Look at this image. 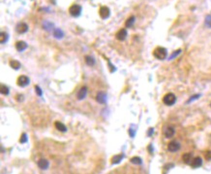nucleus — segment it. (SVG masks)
Returning <instances> with one entry per match:
<instances>
[{"label": "nucleus", "mask_w": 211, "mask_h": 174, "mask_svg": "<svg viewBox=\"0 0 211 174\" xmlns=\"http://www.w3.org/2000/svg\"><path fill=\"white\" fill-rule=\"evenodd\" d=\"M8 37H9V35L7 34L6 32L2 31L1 33H0V43H1V44H4L5 42H7V40H8Z\"/></svg>", "instance_id": "22"}, {"label": "nucleus", "mask_w": 211, "mask_h": 174, "mask_svg": "<svg viewBox=\"0 0 211 174\" xmlns=\"http://www.w3.org/2000/svg\"><path fill=\"white\" fill-rule=\"evenodd\" d=\"M127 34H128L127 30L125 28H121V29H119L117 33L115 34V37H116V39L119 40V41H124L126 39Z\"/></svg>", "instance_id": "9"}, {"label": "nucleus", "mask_w": 211, "mask_h": 174, "mask_svg": "<svg viewBox=\"0 0 211 174\" xmlns=\"http://www.w3.org/2000/svg\"><path fill=\"white\" fill-rule=\"evenodd\" d=\"M182 160H183V162H184L185 163H187V165H191V162L193 160L192 154L191 153H185V154H183Z\"/></svg>", "instance_id": "16"}, {"label": "nucleus", "mask_w": 211, "mask_h": 174, "mask_svg": "<svg viewBox=\"0 0 211 174\" xmlns=\"http://www.w3.org/2000/svg\"><path fill=\"white\" fill-rule=\"evenodd\" d=\"M130 162L133 163V165H141L142 163V160L139 157H133L130 160Z\"/></svg>", "instance_id": "23"}, {"label": "nucleus", "mask_w": 211, "mask_h": 174, "mask_svg": "<svg viewBox=\"0 0 211 174\" xmlns=\"http://www.w3.org/2000/svg\"><path fill=\"white\" fill-rule=\"evenodd\" d=\"M96 100L99 102L100 104H106L107 100H108V95H107V93L105 91H99L96 95Z\"/></svg>", "instance_id": "7"}, {"label": "nucleus", "mask_w": 211, "mask_h": 174, "mask_svg": "<svg viewBox=\"0 0 211 174\" xmlns=\"http://www.w3.org/2000/svg\"><path fill=\"white\" fill-rule=\"evenodd\" d=\"M135 20H136V19H135V17H134V16L129 17V18H128V20H126V22H125L126 27L130 28V27L133 26L134 24H135Z\"/></svg>", "instance_id": "20"}, {"label": "nucleus", "mask_w": 211, "mask_h": 174, "mask_svg": "<svg viewBox=\"0 0 211 174\" xmlns=\"http://www.w3.org/2000/svg\"><path fill=\"white\" fill-rule=\"evenodd\" d=\"M179 149H180L179 142L175 141V140H172V141H171L169 144H167V150H169V152H171V153L177 152Z\"/></svg>", "instance_id": "5"}, {"label": "nucleus", "mask_w": 211, "mask_h": 174, "mask_svg": "<svg viewBox=\"0 0 211 174\" xmlns=\"http://www.w3.org/2000/svg\"><path fill=\"white\" fill-rule=\"evenodd\" d=\"M99 14H100V17L103 20H106L108 18H110L111 16V10L109 7L107 6H102L100 10H99Z\"/></svg>", "instance_id": "4"}, {"label": "nucleus", "mask_w": 211, "mask_h": 174, "mask_svg": "<svg viewBox=\"0 0 211 174\" xmlns=\"http://www.w3.org/2000/svg\"><path fill=\"white\" fill-rule=\"evenodd\" d=\"M108 63H109V65H110V67H111V72H113L114 70H116V68H115V67H113V66L111 65V61H108Z\"/></svg>", "instance_id": "34"}, {"label": "nucleus", "mask_w": 211, "mask_h": 174, "mask_svg": "<svg viewBox=\"0 0 211 174\" xmlns=\"http://www.w3.org/2000/svg\"><path fill=\"white\" fill-rule=\"evenodd\" d=\"M175 133V129L172 127H167L164 130V135L166 138H171Z\"/></svg>", "instance_id": "13"}, {"label": "nucleus", "mask_w": 211, "mask_h": 174, "mask_svg": "<svg viewBox=\"0 0 211 174\" xmlns=\"http://www.w3.org/2000/svg\"><path fill=\"white\" fill-rule=\"evenodd\" d=\"M84 60H85V63L88 66H94V65H95L96 61H95V60H94V58L90 57V56H85Z\"/></svg>", "instance_id": "18"}, {"label": "nucleus", "mask_w": 211, "mask_h": 174, "mask_svg": "<svg viewBox=\"0 0 211 174\" xmlns=\"http://www.w3.org/2000/svg\"><path fill=\"white\" fill-rule=\"evenodd\" d=\"M129 134H130V136H131V137H134V136H135V134H136V131H135V129H129Z\"/></svg>", "instance_id": "31"}, {"label": "nucleus", "mask_w": 211, "mask_h": 174, "mask_svg": "<svg viewBox=\"0 0 211 174\" xmlns=\"http://www.w3.org/2000/svg\"><path fill=\"white\" fill-rule=\"evenodd\" d=\"M16 30L17 33H19V34H23V33L28 31V25L25 24V22H19V24H17Z\"/></svg>", "instance_id": "8"}, {"label": "nucleus", "mask_w": 211, "mask_h": 174, "mask_svg": "<svg viewBox=\"0 0 211 174\" xmlns=\"http://www.w3.org/2000/svg\"><path fill=\"white\" fill-rule=\"evenodd\" d=\"M202 165V158L197 157V158H193V160H192V162H191V166H192L193 168H199Z\"/></svg>", "instance_id": "14"}, {"label": "nucleus", "mask_w": 211, "mask_h": 174, "mask_svg": "<svg viewBox=\"0 0 211 174\" xmlns=\"http://www.w3.org/2000/svg\"><path fill=\"white\" fill-rule=\"evenodd\" d=\"M29 83H30L29 78L25 75H20L17 80V84L19 87H26L27 85H29Z\"/></svg>", "instance_id": "6"}, {"label": "nucleus", "mask_w": 211, "mask_h": 174, "mask_svg": "<svg viewBox=\"0 0 211 174\" xmlns=\"http://www.w3.org/2000/svg\"><path fill=\"white\" fill-rule=\"evenodd\" d=\"M123 158H124L123 154H119V155L113 156V157L111 158V163H113V165H117V163H119L121 162Z\"/></svg>", "instance_id": "17"}, {"label": "nucleus", "mask_w": 211, "mask_h": 174, "mask_svg": "<svg viewBox=\"0 0 211 174\" xmlns=\"http://www.w3.org/2000/svg\"><path fill=\"white\" fill-rule=\"evenodd\" d=\"M27 47H28V45L24 41H17L16 43V49L19 52H23V51L26 50Z\"/></svg>", "instance_id": "12"}, {"label": "nucleus", "mask_w": 211, "mask_h": 174, "mask_svg": "<svg viewBox=\"0 0 211 174\" xmlns=\"http://www.w3.org/2000/svg\"><path fill=\"white\" fill-rule=\"evenodd\" d=\"M204 157H205V158H206L207 160H211V151H207V152L205 153Z\"/></svg>", "instance_id": "29"}, {"label": "nucleus", "mask_w": 211, "mask_h": 174, "mask_svg": "<svg viewBox=\"0 0 211 174\" xmlns=\"http://www.w3.org/2000/svg\"><path fill=\"white\" fill-rule=\"evenodd\" d=\"M153 130H154L153 127H150L148 130V132H147V135H148V136H151V135L153 134Z\"/></svg>", "instance_id": "33"}, {"label": "nucleus", "mask_w": 211, "mask_h": 174, "mask_svg": "<svg viewBox=\"0 0 211 174\" xmlns=\"http://www.w3.org/2000/svg\"><path fill=\"white\" fill-rule=\"evenodd\" d=\"M210 107H211V103H210Z\"/></svg>", "instance_id": "36"}, {"label": "nucleus", "mask_w": 211, "mask_h": 174, "mask_svg": "<svg viewBox=\"0 0 211 174\" xmlns=\"http://www.w3.org/2000/svg\"><path fill=\"white\" fill-rule=\"evenodd\" d=\"M53 36H54L56 39H62L63 36H64V33L63 31L59 28H56L53 30Z\"/></svg>", "instance_id": "19"}, {"label": "nucleus", "mask_w": 211, "mask_h": 174, "mask_svg": "<svg viewBox=\"0 0 211 174\" xmlns=\"http://www.w3.org/2000/svg\"><path fill=\"white\" fill-rule=\"evenodd\" d=\"M200 96V94H197V95H194V96H193V97H191V98L189 99V101H188V103H190V102H191V101H193V100H194V99H196V98H199Z\"/></svg>", "instance_id": "32"}, {"label": "nucleus", "mask_w": 211, "mask_h": 174, "mask_svg": "<svg viewBox=\"0 0 211 174\" xmlns=\"http://www.w3.org/2000/svg\"><path fill=\"white\" fill-rule=\"evenodd\" d=\"M69 13L74 18L80 17V15L81 14V7L78 4H74L69 8Z\"/></svg>", "instance_id": "3"}, {"label": "nucleus", "mask_w": 211, "mask_h": 174, "mask_svg": "<svg viewBox=\"0 0 211 174\" xmlns=\"http://www.w3.org/2000/svg\"><path fill=\"white\" fill-rule=\"evenodd\" d=\"M37 165H38V167H39L40 169L46 170V169H48V168H49L50 162H48V160H46V158H41V160H38Z\"/></svg>", "instance_id": "10"}, {"label": "nucleus", "mask_w": 211, "mask_h": 174, "mask_svg": "<svg viewBox=\"0 0 211 174\" xmlns=\"http://www.w3.org/2000/svg\"><path fill=\"white\" fill-rule=\"evenodd\" d=\"M175 101H176V96L171 93H167L166 95L163 97V102H164V104H166L167 106L173 105L175 103Z\"/></svg>", "instance_id": "2"}, {"label": "nucleus", "mask_w": 211, "mask_h": 174, "mask_svg": "<svg viewBox=\"0 0 211 174\" xmlns=\"http://www.w3.org/2000/svg\"><path fill=\"white\" fill-rule=\"evenodd\" d=\"M54 127L55 129H56L58 131H61V132H66L67 131V127H66V126L63 123L61 122H55L54 123Z\"/></svg>", "instance_id": "15"}, {"label": "nucleus", "mask_w": 211, "mask_h": 174, "mask_svg": "<svg viewBox=\"0 0 211 174\" xmlns=\"http://www.w3.org/2000/svg\"><path fill=\"white\" fill-rule=\"evenodd\" d=\"M204 24H205V25H206L207 27L211 28V15H208V16L205 17Z\"/></svg>", "instance_id": "26"}, {"label": "nucleus", "mask_w": 211, "mask_h": 174, "mask_svg": "<svg viewBox=\"0 0 211 174\" xmlns=\"http://www.w3.org/2000/svg\"><path fill=\"white\" fill-rule=\"evenodd\" d=\"M153 56L157 58V60H164L165 58H167V49H165L163 47H158L153 51Z\"/></svg>", "instance_id": "1"}, {"label": "nucleus", "mask_w": 211, "mask_h": 174, "mask_svg": "<svg viewBox=\"0 0 211 174\" xmlns=\"http://www.w3.org/2000/svg\"><path fill=\"white\" fill-rule=\"evenodd\" d=\"M180 53H181V50H177V51H175V52L173 53V55H171V57L169 58V60H172V58H174L175 57H177V56H178Z\"/></svg>", "instance_id": "28"}, {"label": "nucleus", "mask_w": 211, "mask_h": 174, "mask_svg": "<svg viewBox=\"0 0 211 174\" xmlns=\"http://www.w3.org/2000/svg\"><path fill=\"white\" fill-rule=\"evenodd\" d=\"M10 66H11L13 69H15V70H17V69L20 68L21 64H20L19 61H17V60H11L10 61Z\"/></svg>", "instance_id": "21"}, {"label": "nucleus", "mask_w": 211, "mask_h": 174, "mask_svg": "<svg viewBox=\"0 0 211 174\" xmlns=\"http://www.w3.org/2000/svg\"><path fill=\"white\" fill-rule=\"evenodd\" d=\"M86 94H87V88L84 87H81L80 89L78 91V93H77V98L78 100H82V99L85 98Z\"/></svg>", "instance_id": "11"}, {"label": "nucleus", "mask_w": 211, "mask_h": 174, "mask_svg": "<svg viewBox=\"0 0 211 174\" xmlns=\"http://www.w3.org/2000/svg\"><path fill=\"white\" fill-rule=\"evenodd\" d=\"M148 150H149V152H150L151 154H152V145H149L148 146Z\"/></svg>", "instance_id": "35"}, {"label": "nucleus", "mask_w": 211, "mask_h": 174, "mask_svg": "<svg viewBox=\"0 0 211 174\" xmlns=\"http://www.w3.org/2000/svg\"><path fill=\"white\" fill-rule=\"evenodd\" d=\"M0 91H1V93L2 94H4V95H8L9 94V91H10V89H9V88L7 86H5V85H1V88H0Z\"/></svg>", "instance_id": "24"}, {"label": "nucleus", "mask_w": 211, "mask_h": 174, "mask_svg": "<svg viewBox=\"0 0 211 174\" xmlns=\"http://www.w3.org/2000/svg\"><path fill=\"white\" fill-rule=\"evenodd\" d=\"M43 26H44V28L46 30H48V31H50V30L53 28V24L50 22H45L44 24H43Z\"/></svg>", "instance_id": "25"}, {"label": "nucleus", "mask_w": 211, "mask_h": 174, "mask_svg": "<svg viewBox=\"0 0 211 174\" xmlns=\"http://www.w3.org/2000/svg\"><path fill=\"white\" fill-rule=\"evenodd\" d=\"M35 89H36V93H37V94L38 95H42V91H41V89H40V87H38V86H36L35 87Z\"/></svg>", "instance_id": "30"}, {"label": "nucleus", "mask_w": 211, "mask_h": 174, "mask_svg": "<svg viewBox=\"0 0 211 174\" xmlns=\"http://www.w3.org/2000/svg\"><path fill=\"white\" fill-rule=\"evenodd\" d=\"M26 142H27V135H26V133H22L21 136H20L19 143L23 144V143H26Z\"/></svg>", "instance_id": "27"}]
</instances>
